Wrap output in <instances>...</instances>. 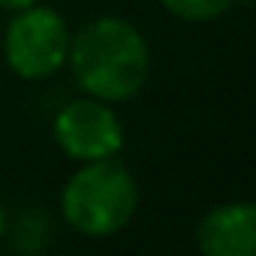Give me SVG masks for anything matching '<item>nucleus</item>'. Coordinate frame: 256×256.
Segmentation results:
<instances>
[{
  "instance_id": "20e7f679",
  "label": "nucleus",
  "mask_w": 256,
  "mask_h": 256,
  "mask_svg": "<svg viewBox=\"0 0 256 256\" xmlns=\"http://www.w3.org/2000/svg\"><path fill=\"white\" fill-rule=\"evenodd\" d=\"M54 142L78 163L118 157L124 145V126L102 100L66 102L54 118Z\"/></svg>"
},
{
  "instance_id": "39448f33",
  "label": "nucleus",
  "mask_w": 256,
  "mask_h": 256,
  "mask_svg": "<svg viewBox=\"0 0 256 256\" xmlns=\"http://www.w3.org/2000/svg\"><path fill=\"white\" fill-rule=\"evenodd\" d=\"M196 244L208 256H253L256 250V205H214L196 226Z\"/></svg>"
},
{
  "instance_id": "f03ea898",
  "label": "nucleus",
  "mask_w": 256,
  "mask_h": 256,
  "mask_svg": "<svg viewBox=\"0 0 256 256\" xmlns=\"http://www.w3.org/2000/svg\"><path fill=\"white\" fill-rule=\"evenodd\" d=\"M136 205H139L136 178L114 157L82 163V169L66 181L60 193V208L66 223L88 238H106L120 232L133 220Z\"/></svg>"
},
{
  "instance_id": "423d86ee",
  "label": "nucleus",
  "mask_w": 256,
  "mask_h": 256,
  "mask_svg": "<svg viewBox=\"0 0 256 256\" xmlns=\"http://www.w3.org/2000/svg\"><path fill=\"white\" fill-rule=\"evenodd\" d=\"M235 0H163V6L184 22H214Z\"/></svg>"
},
{
  "instance_id": "6e6552de",
  "label": "nucleus",
  "mask_w": 256,
  "mask_h": 256,
  "mask_svg": "<svg viewBox=\"0 0 256 256\" xmlns=\"http://www.w3.org/2000/svg\"><path fill=\"white\" fill-rule=\"evenodd\" d=\"M6 232V211H4V205H0V235Z\"/></svg>"
},
{
  "instance_id": "f257e3e1",
  "label": "nucleus",
  "mask_w": 256,
  "mask_h": 256,
  "mask_svg": "<svg viewBox=\"0 0 256 256\" xmlns=\"http://www.w3.org/2000/svg\"><path fill=\"white\" fill-rule=\"evenodd\" d=\"M66 60L78 88L102 102L136 96L151 66L145 36L136 24L118 16H100L70 36Z\"/></svg>"
},
{
  "instance_id": "7ed1b4c3",
  "label": "nucleus",
  "mask_w": 256,
  "mask_h": 256,
  "mask_svg": "<svg viewBox=\"0 0 256 256\" xmlns=\"http://www.w3.org/2000/svg\"><path fill=\"white\" fill-rule=\"evenodd\" d=\"M6 64L22 78H48L66 64L70 30L58 10L52 6H24L10 22L4 36Z\"/></svg>"
},
{
  "instance_id": "0eeeda50",
  "label": "nucleus",
  "mask_w": 256,
  "mask_h": 256,
  "mask_svg": "<svg viewBox=\"0 0 256 256\" xmlns=\"http://www.w3.org/2000/svg\"><path fill=\"white\" fill-rule=\"evenodd\" d=\"M34 4H40V0H0V6H4V10H12V12H18V10H24V6H34Z\"/></svg>"
}]
</instances>
